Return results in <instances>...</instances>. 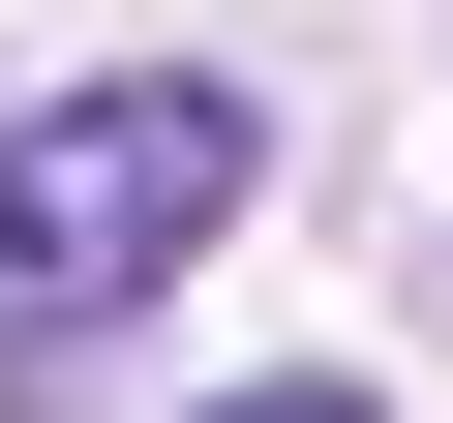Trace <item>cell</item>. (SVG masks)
<instances>
[{"mask_svg":"<svg viewBox=\"0 0 453 423\" xmlns=\"http://www.w3.org/2000/svg\"><path fill=\"white\" fill-rule=\"evenodd\" d=\"M211 423H393V393H333V363H273V393H211Z\"/></svg>","mask_w":453,"mask_h":423,"instance_id":"obj_2","label":"cell"},{"mask_svg":"<svg viewBox=\"0 0 453 423\" xmlns=\"http://www.w3.org/2000/svg\"><path fill=\"white\" fill-rule=\"evenodd\" d=\"M242 181H273V121L211 91V61H91V91H31V121H0V393L121 363L211 242H242Z\"/></svg>","mask_w":453,"mask_h":423,"instance_id":"obj_1","label":"cell"}]
</instances>
